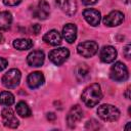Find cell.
<instances>
[{
	"mask_svg": "<svg viewBox=\"0 0 131 131\" xmlns=\"http://www.w3.org/2000/svg\"><path fill=\"white\" fill-rule=\"evenodd\" d=\"M69 55H70V51L68 48L59 47V48H55L49 52V59L54 64L60 66L68 59Z\"/></svg>",
	"mask_w": 131,
	"mask_h": 131,
	"instance_id": "cell-6",
	"label": "cell"
},
{
	"mask_svg": "<svg viewBox=\"0 0 131 131\" xmlns=\"http://www.w3.org/2000/svg\"><path fill=\"white\" fill-rule=\"evenodd\" d=\"M45 55L41 50H34L29 53L27 57V62L31 67H41L44 63Z\"/></svg>",
	"mask_w": 131,
	"mask_h": 131,
	"instance_id": "cell-13",
	"label": "cell"
},
{
	"mask_svg": "<svg viewBox=\"0 0 131 131\" xmlns=\"http://www.w3.org/2000/svg\"><path fill=\"white\" fill-rule=\"evenodd\" d=\"M57 6L68 15L72 16L77 11V2L76 0H55Z\"/></svg>",
	"mask_w": 131,
	"mask_h": 131,
	"instance_id": "cell-12",
	"label": "cell"
},
{
	"mask_svg": "<svg viewBox=\"0 0 131 131\" xmlns=\"http://www.w3.org/2000/svg\"><path fill=\"white\" fill-rule=\"evenodd\" d=\"M124 20V14L119 10L111 11L107 15L103 17V24L107 27H117L121 25Z\"/></svg>",
	"mask_w": 131,
	"mask_h": 131,
	"instance_id": "cell-7",
	"label": "cell"
},
{
	"mask_svg": "<svg viewBox=\"0 0 131 131\" xmlns=\"http://www.w3.org/2000/svg\"><path fill=\"white\" fill-rule=\"evenodd\" d=\"M97 114L103 121H108V122L117 121L120 117V111L116 106L106 103L98 106Z\"/></svg>",
	"mask_w": 131,
	"mask_h": 131,
	"instance_id": "cell-2",
	"label": "cell"
},
{
	"mask_svg": "<svg viewBox=\"0 0 131 131\" xmlns=\"http://www.w3.org/2000/svg\"><path fill=\"white\" fill-rule=\"evenodd\" d=\"M62 37L68 43H73L77 38V27L74 24H67L62 28Z\"/></svg>",
	"mask_w": 131,
	"mask_h": 131,
	"instance_id": "cell-16",
	"label": "cell"
},
{
	"mask_svg": "<svg viewBox=\"0 0 131 131\" xmlns=\"http://www.w3.org/2000/svg\"><path fill=\"white\" fill-rule=\"evenodd\" d=\"M21 2V0H3V3L7 6H15L17 4H19Z\"/></svg>",
	"mask_w": 131,
	"mask_h": 131,
	"instance_id": "cell-23",
	"label": "cell"
},
{
	"mask_svg": "<svg viewBox=\"0 0 131 131\" xmlns=\"http://www.w3.org/2000/svg\"><path fill=\"white\" fill-rule=\"evenodd\" d=\"M20 78H21L20 72L17 69H11L7 73H5L4 76L2 77V84L9 89L15 88L19 84Z\"/></svg>",
	"mask_w": 131,
	"mask_h": 131,
	"instance_id": "cell-4",
	"label": "cell"
},
{
	"mask_svg": "<svg viewBox=\"0 0 131 131\" xmlns=\"http://www.w3.org/2000/svg\"><path fill=\"white\" fill-rule=\"evenodd\" d=\"M7 66H8V61H7L5 58L0 57V72L3 71L4 69H6Z\"/></svg>",
	"mask_w": 131,
	"mask_h": 131,
	"instance_id": "cell-24",
	"label": "cell"
},
{
	"mask_svg": "<svg viewBox=\"0 0 131 131\" xmlns=\"http://www.w3.org/2000/svg\"><path fill=\"white\" fill-rule=\"evenodd\" d=\"M99 57L102 62H105V63L113 62L117 58V50L115 47H113L111 45L103 46L100 50Z\"/></svg>",
	"mask_w": 131,
	"mask_h": 131,
	"instance_id": "cell-11",
	"label": "cell"
},
{
	"mask_svg": "<svg viewBox=\"0 0 131 131\" xmlns=\"http://www.w3.org/2000/svg\"><path fill=\"white\" fill-rule=\"evenodd\" d=\"M110 77H111V79H113L114 81H117V82L126 81L129 77V74H128V69L125 66V63H123L121 61L115 62L110 70Z\"/></svg>",
	"mask_w": 131,
	"mask_h": 131,
	"instance_id": "cell-3",
	"label": "cell"
},
{
	"mask_svg": "<svg viewBox=\"0 0 131 131\" xmlns=\"http://www.w3.org/2000/svg\"><path fill=\"white\" fill-rule=\"evenodd\" d=\"M27 83L31 89H36L43 85L44 83V76L41 72H33L27 78Z\"/></svg>",
	"mask_w": 131,
	"mask_h": 131,
	"instance_id": "cell-15",
	"label": "cell"
},
{
	"mask_svg": "<svg viewBox=\"0 0 131 131\" xmlns=\"http://www.w3.org/2000/svg\"><path fill=\"white\" fill-rule=\"evenodd\" d=\"M47 119L48 120H54L55 119V115L53 113H49V114H47Z\"/></svg>",
	"mask_w": 131,
	"mask_h": 131,
	"instance_id": "cell-28",
	"label": "cell"
},
{
	"mask_svg": "<svg viewBox=\"0 0 131 131\" xmlns=\"http://www.w3.org/2000/svg\"><path fill=\"white\" fill-rule=\"evenodd\" d=\"M1 115H2L3 123H4V125L6 127H9V128H16V127H18L19 122L16 119L13 111L10 107H5L2 111Z\"/></svg>",
	"mask_w": 131,
	"mask_h": 131,
	"instance_id": "cell-8",
	"label": "cell"
},
{
	"mask_svg": "<svg viewBox=\"0 0 131 131\" xmlns=\"http://www.w3.org/2000/svg\"><path fill=\"white\" fill-rule=\"evenodd\" d=\"M125 130H126V131H129V130H130V122H129V123L126 125V127H125Z\"/></svg>",
	"mask_w": 131,
	"mask_h": 131,
	"instance_id": "cell-29",
	"label": "cell"
},
{
	"mask_svg": "<svg viewBox=\"0 0 131 131\" xmlns=\"http://www.w3.org/2000/svg\"><path fill=\"white\" fill-rule=\"evenodd\" d=\"M77 51L81 56L89 58L98 51V45L94 41H85L77 46Z\"/></svg>",
	"mask_w": 131,
	"mask_h": 131,
	"instance_id": "cell-5",
	"label": "cell"
},
{
	"mask_svg": "<svg viewBox=\"0 0 131 131\" xmlns=\"http://www.w3.org/2000/svg\"><path fill=\"white\" fill-rule=\"evenodd\" d=\"M130 51H131V45L130 44H128V45H126V47L124 48V55H125V57L126 58H130Z\"/></svg>",
	"mask_w": 131,
	"mask_h": 131,
	"instance_id": "cell-25",
	"label": "cell"
},
{
	"mask_svg": "<svg viewBox=\"0 0 131 131\" xmlns=\"http://www.w3.org/2000/svg\"><path fill=\"white\" fill-rule=\"evenodd\" d=\"M32 31H33V33H34L35 35H38V34L40 33V31H41V26L38 25V24L33 25V27H32Z\"/></svg>",
	"mask_w": 131,
	"mask_h": 131,
	"instance_id": "cell-26",
	"label": "cell"
},
{
	"mask_svg": "<svg viewBox=\"0 0 131 131\" xmlns=\"http://www.w3.org/2000/svg\"><path fill=\"white\" fill-rule=\"evenodd\" d=\"M15 110H16V113L17 115H19L20 117L23 118H28L32 115V112H31V108L30 106L25 102V101H19L17 102L16 106H15Z\"/></svg>",
	"mask_w": 131,
	"mask_h": 131,
	"instance_id": "cell-20",
	"label": "cell"
},
{
	"mask_svg": "<svg viewBox=\"0 0 131 131\" xmlns=\"http://www.w3.org/2000/svg\"><path fill=\"white\" fill-rule=\"evenodd\" d=\"M13 47L17 50H28L33 47V41L31 39H15L13 41Z\"/></svg>",
	"mask_w": 131,
	"mask_h": 131,
	"instance_id": "cell-19",
	"label": "cell"
},
{
	"mask_svg": "<svg viewBox=\"0 0 131 131\" xmlns=\"http://www.w3.org/2000/svg\"><path fill=\"white\" fill-rule=\"evenodd\" d=\"M98 0H82V3L85 5H93L97 2Z\"/></svg>",
	"mask_w": 131,
	"mask_h": 131,
	"instance_id": "cell-27",
	"label": "cell"
},
{
	"mask_svg": "<svg viewBox=\"0 0 131 131\" xmlns=\"http://www.w3.org/2000/svg\"><path fill=\"white\" fill-rule=\"evenodd\" d=\"M14 103V96L9 91H2L0 92V104L9 106Z\"/></svg>",
	"mask_w": 131,
	"mask_h": 131,
	"instance_id": "cell-22",
	"label": "cell"
},
{
	"mask_svg": "<svg viewBox=\"0 0 131 131\" xmlns=\"http://www.w3.org/2000/svg\"><path fill=\"white\" fill-rule=\"evenodd\" d=\"M2 40H3V36H2V34L0 33V43L2 42Z\"/></svg>",
	"mask_w": 131,
	"mask_h": 131,
	"instance_id": "cell-30",
	"label": "cell"
},
{
	"mask_svg": "<svg viewBox=\"0 0 131 131\" xmlns=\"http://www.w3.org/2000/svg\"><path fill=\"white\" fill-rule=\"evenodd\" d=\"M12 23L11 13L8 11H1L0 12V30L6 31L10 28Z\"/></svg>",
	"mask_w": 131,
	"mask_h": 131,
	"instance_id": "cell-18",
	"label": "cell"
},
{
	"mask_svg": "<svg viewBox=\"0 0 131 131\" xmlns=\"http://www.w3.org/2000/svg\"><path fill=\"white\" fill-rule=\"evenodd\" d=\"M81 98L88 107L95 106L102 98V92L99 84L93 83L86 87L81 95Z\"/></svg>",
	"mask_w": 131,
	"mask_h": 131,
	"instance_id": "cell-1",
	"label": "cell"
},
{
	"mask_svg": "<svg viewBox=\"0 0 131 131\" xmlns=\"http://www.w3.org/2000/svg\"><path fill=\"white\" fill-rule=\"evenodd\" d=\"M83 16L85 20L92 27H96L100 23V12L93 8H87L83 11Z\"/></svg>",
	"mask_w": 131,
	"mask_h": 131,
	"instance_id": "cell-10",
	"label": "cell"
},
{
	"mask_svg": "<svg viewBox=\"0 0 131 131\" xmlns=\"http://www.w3.org/2000/svg\"><path fill=\"white\" fill-rule=\"evenodd\" d=\"M83 118V111L82 108L76 104L74 106H72V108L70 110L68 116H67V122L68 125L70 127H75V125Z\"/></svg>",
	"mask_w": 131,
	"mask_h": 131,
	"instance_id": "cell-9",
	"label": "cell"
},
{
	"mask_svg": "<svg viewBox=\"0 0 131 131\" xmlns=\"http://www.w3.org/2000/svg\"><path fill=\"white\" fill-rule=\"evenodd\" d=\"M43 41L49 45L57 46L61 43V35L56 30H51L43 36Z\"/></svg>",
	"mask_w": 131,
	"mask_h": 131,
	"instance_id": "cell-17",
	"label": "cell"
},
{
	"mask_svg": "<svg viewBox=\"0 0 131 131\" xmlns=\"http://www.w3.org/2000/svg\"><path fill=\"white\" fill-rule=\"evenodd\" d=\"M76 77L79 81H85L89 78V69L86 64H79L76 68Z\"/></svg>",
	"mask_w": 131,
	"mask_h": 131,
	"instance_id": "cell-21",
	"label": "cell"
},
{
	"mask_svg": "<svg viewBox=\"0 0 131 131\" xmlns=\"http://www.w3.org/2000/svg\"><path fill=\"white\" fill-rule=\"evenodd\" d=\"M50 13V6L45 0H40L36 9L34 10V16L39 19H46Z\"/></svg>",
	"mask_w": 131,
	"mask_h": 131,
	"instance_id": "cell-14",
	"label": "cell"
}]
</instances>
